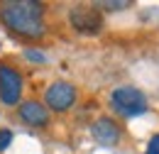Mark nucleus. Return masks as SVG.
<instances>
[{
    "instance_id": "1",
    "label": "nucleus",
    "mask_w": 159,
    "mask_h": 154,
    "mask_svg": "<svg viewBox=\"0 0 159 154\" xmlns=\"http://www.w3.org/2000/svg\"><path fill=\"white\" fill-rule=\"evenodd\" d=\"M0 20L7 29L27 39L44 37V7L37 0H12L0 5Z\"/></svg>"
},
{
    "instance_id": "2",
    "label": "nucleus",
    "mask_w": 159,
    "mask_h": 154,
    "mask_svg": "<svg viewBox=\"0 0 159 154\" xmlns=\"http://www.w3.org/2000/svg\"><path fill=\"white\" fill-rule=\"evenodd\" d=\"M113 105L120 115L125 117H137V115H144L147 113V98L142 91L132 88V86H120L113 91Z\"/></svg>"
},
{
    "instance_id": "3",
    "label": "nucleus",
    "mask_w": 159,
    "mask_h": 154,
    "mask_svg": "<svg viewBox=\"0 0 159 154\" xmlns=\"http://www.w3.org/2000/svg\"><path fill=\"white\" fill-rule=\"evenodd\" d=\"M69 20H71V27L81 32V34H98L103 29V15L98 12L96 5L91 7H74L69 12Z\"/></svg>"
},
{
    "instance_id": "4",
    "label": "nucleus",
    "mask_w": 159,
    "mask_h": 154,
    "mask_svg": "<svg viewBox=\"0 0 159 154\" xmlns=\"http://www.w3.org/2000/svg\"><path fill=\"white\" fill-rule=\"evenodd\" d=\"M44 98H47V105L52 110L64 113V110H69L76 103V88L71 83H66V81H57V83H52L47 88V96Z\"/></svg>"
},
{
    "instance_id": "5",
    "label": "nucleus",
    "mask_w": 159,
    "mask_h": 154,
    "mask_svg": "<svg viewBox=\"0 0 159 154\" xmlns=\"http://www.w3.org/2000/svg\"><path fill=\"white\" fill-rule=\"evenodd\" d=\"M22 96V78L15 69L0 66V100L5 105H15Z\"/></svg>"
},
{
    "instance_id": "6",
    "label": "nucleus",
    "mask_w": 159,
    "mask_h": 154,
    "mask_svg": "<svg viewBox=\"0 0 159 154\" xmlns=\"http://www.w3.org/2000/svg\"><path fill=\"white\" fill-rule=\"evenodd\" d=\"M91 135L96 137V142L105 144V147H113V144H118V139H120V127L115 120L100 117V120H96L91 125Z\"/></svg>"
},
{
    "instance_id": "7",
    "label": "nucleus",
    "mask_w": 159,
    "mask_h": 154,
    "mask_svg": "<svg viewBox=\"0 0 159 154\" xmlns=\"http://www.w3.org/2000/svg\"><path fill=\"white\" fill-rule=\"evenodd\" d=\"M20 117L27 125H32V127H44L49 122V110L42 103H37V100H27L20 108Z\"/></svg>"
},
{
    "instance_id": "8",
    "label": "nucleus",
    "mask_w": 159,
    "mask_h": 154,
    "mask_svg": "<svg viewBox=\"0 0 159 154\" xmlns=\"http://www.w3.org/2000/svg\"><path fill=\"white\" fill-rule=\"evenodd\" d=\"M96 7H103V10H125V7H130V2L127 0H105V2H98Z\"/></svg>"
},
{
    "instance_id": "9",
    "label": "nucleus",
    "mask_w": 159,
    "mask_h": 154,
    "mask_svg": "<svg viewBox=\"0 0 159 154\" xmlns=\"http://www.w3.org/2000/svg\"><path fill=\"white\" fill-rule=\"evenodd\" d=\"M25 57L30 59V61H37V64H44V61H47V57L42 54L39 49H27V52H25Z\"/></svg>"
},
{
    "instance_id": "10",
    "label": "nucleus",
    "mask_w": 159,
    "mask_h": 154,
    "mask_svg": "<svg viewBox=\"0 0 159 154\" xmlns=\"http://www.w3.org/2000/svg\"><path fill=\"white\" fill-rule=\"evenodd\" d=\"M10 142H12V130H0V152L7 149Z\"/></svg>"
},
{
    "instance_id": "11",
    "label": "nucleus",
    "mask_w": 159,
    "mask_h": 154,
    "mask_svg": "<svg viewBox=\"0 0 159 154\" xmlns=\"http://www.w3.org/2000/svg\"><path fill=\"white\" fill-rule=\"evenodd\" d=\"M144 154H159V135H154L152 139H149V147H147Z\"/></svg>"
}]
</instances>
